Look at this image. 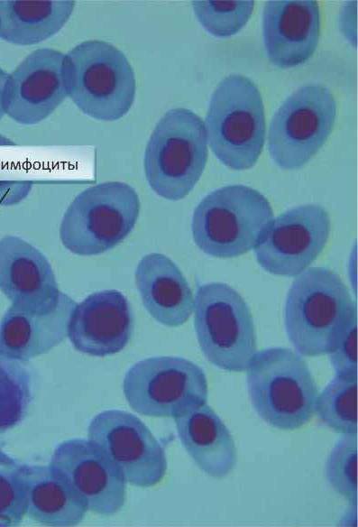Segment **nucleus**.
Segmentation results:
<instances>
[{
    "instance_id": "1",
    "label": "nucleus",
    "mask_w": 358,
    "mask_h": 527,
    "mask_svg": "<svg viewBox=\"0 0 358 527\" xmlns=\"http://www.w3.org/2000/svg\"><path fill=\"white\" fill-rule=\"evenodd\" d=\"M354 320L355 302L335 272L310 267L295 277L285 301L284 325L301 356L328 354Z\"/></svg>"
},
{
    "instance_id": "2",
    "label": "nucleus",
    "mask_w": 358,
    "mask_h": 527,
    "mask_svg": "<svg viewBox=\"0 0 358 527\" xmlns=\"http://www.w3.org/2000/svg\"><path fill=\"white\" fill-rule=\"evenodd\" d=\"M63 80L67 97L85 115L112 122L132 107L135 75L126 56L102 40H87L64 55Z\"/></svg>"
},
{
    "instance_id": "3",
    "label": "nucleus",
    "mask_w": 358,
    "mask_h": 527,
    "mask_svg": "<svg viewBox=\"0 0 358 527\" xmlns=\"http://www.w3.org/2000/svg\"><path fill=\"white\" fill-rule=\"evenodd\" d=\"M246 372L252 405L267 424L295 430L311 421L318 390L299 353L288 347L257 351Z\"/></svg>"
},
{
    "instance_id": "4",
    "label": "nucleus",
    "mask_w": 358,
    "mask_h": 527,
    "mask_svg": "<svg viewBox=\"0 0 358 527\" xmlns=\"http://www.w3.org/2000/svg\"><path fill=\"white\" fill-rule=\"evenodd\" d=\"M207 143L226 167L243 171L259 159L266 136L260 90L249 78L231 74L214 90L205 119Z\"/></svg>"
},
{
    "instance_id": "5",
    "label": "nucleus",
    "mask_w": 358,
    "mask_h": 527,
    "mask_svg": "<svg viewBox=\"0 0 358 527\" xmlns=\"http://www.w3.org/2000/svg\"><path fill=\"white\" fill-rule=\"evenodd\" d=\"M207 156L202 119L187 108L170 109L157 122L145 147L146 180L160 197L182 199L199 180Z\"/></svg>"
},
{
    "instance_id": "6",
    "label": "nucleus",
    "mask_w": 358,
    "mask_h": 527,
    "mask_svg": "<svg viewBox=\"0 0 358 527\" xmlns=\"http://www.w3.org/2000/svg\"><path fill=\"white\" fill-rule=\"evenodd\" d=\"M273 218L268 199L245 185L221 187L204 197L196 207L191 231L195 244L216 258H234L256 245Z\"/></svg>"
},
{
    "instance_id": "7",
    "label": "nucleus",
    "mask_w": 358,
    "mask_h": 527,
    "mask_svg": "<svg viewBox=\"0 0 358 527\" xmlns=\"http://www.w3.org/2000/svg\"><path fill=\"white\" fill-rule=\"evenodd\" d=\"M135 190L122 181H106L81 191L71 201L60 226L63 246L79 256L103 254L124 240L140 213Z\"/></svg>"
},
{
    "instance_id": "8",
    "label": "nucleus",
    "mask_w": 358,
    "mask_h": 527,
    "mask_svg": "<svg viewBox=\"0 0 358 527\" xmlns=\"http://www.w3.org/2000/svg\"><path fill=\"white\" fill-rule=\"evenodd\" d=\"M199 347L213 365L243 372L257 352V336L250 309L241 294L224 282L197 288L193 303Z\"/></svg>"
},
{
    "instance_id": "9",
    "label": "nucleus",
    "mask_w": 358,
    "mask_h": 527,
    "mask_svg": "<svg viewBox=\"0 0 358 527\" xmlns=\"http://www.w3.org/2000/svg\"><path fill=\"white\" fill-rule=\"evenodd\" d=\"M123 391L130 407L149 417L174 419L208 399L203 369L179 356H154L135 363L124 375Z\"/></svg>"
},
{
    "instance_id": "10",
    "label": "nucleus",
    "mask_w": 358,
    "mask_h": 527,
    "mask_svg": "<svg viewBox=\"0 0 358 527\" xmlns=\"http://www.w3.org/2000/svg\"><path fill=\"white\" fill-rule=\"evenodd\" d=\"M336 103L331 90L308 83L292 92L274 113L268 132V150L281 169L297 170L320 150L331 134Z\"/></svg>"
},
{
    "instance_id": "11",
    "label": "nucleus",
    "mask_w": 358,
    "mask_h": 527,
    "mask_svg": "<svg viewBox=\"0 0 358 527\" xmlns=\"http://www.w3.org/2000/svg\"><path fill=\"white\" fill-rule=\"evenodd\" d=\"M330 230V217L324 207H294L272 218L262 232L254 246L257 263L273 275L296 277L323 251Z\"/></svg>"
},
{
    "instance_id": "12",
    "label": "nucleus",
    "mask_w": 358,
    "mask_h": 527,
    "mask_svg": "<svg viewBox=\"0 0 358 527\" xmlns=\"http://www.w3.org/2000/svg\"><path fill=\"white\" fill-rule=\"evenodd\" d=\"M87 439L118 467L126 483L151 487L165 476L167 458L160 442L135 415L106 410L89 422Z\"/></svg>"
},
{
    "instance_id": "13",
    "label": "nucleus",
    "mask_w": 358,
    "mask_h": 527,
    "mask_svg": "<svg viewBox=\"0 0 358 527\" xmlns=\"http://www.w3.org/2000/svg\"><path fill=\"white\" fill-rule=\"evenodd\" d=\"M50 467L67 481L87 510L110 516L122 509L126 481L104 451L88 439H71L59 444Z\"/></svg>"
},
{
    "instance_id": "14",
    "label": "nucleus",
    "mask_w": 358,
    "mask_h": 527,
    "mask_svg": "<svg viewBox=\"0 0 358 527\" xmlns=\"http://www.w3.org/2000/svg\"><path fill=\"white\" fill-rule=\"evenodd\" d=\"M64 55L51 48L37 49L8 73L3 94L5 115L23 125L49 117L68 97L62 72Z\"/></svg>"
},
{
    "instance_id": "15",
    "label": "nucleus",
    "mask_w": 358,
    "mask_h": 527,
    "mask_svg": "<svg viewBox=\"0 0 358 527\" xmlns=\"http://www.w3.org/2000/svg\"><path fill=\"white\" fill-rule=\"evenodd\" d=\"M133 327L127 298L117 290H103L76 303L68 320L67 334L75 350L104 357L126 347Z\"/></svg>"
},
{
    "instance_id": "16",
    "label": "nucleus",
    "mask_w": 358,
    "mask_h": 527,
    "mask_svg": "<svg viewBox=\"0 0 358 527\" xmlns=\"http://www.w3.org/2000/svg\"><path fill=\"white\" fill-rule=\"evenodd\" d=\"M320 12L315 0H271L262 12L266 55L280 69L307 62L319 38Z\"/></svg>"
},
{
    "instance_id": "17",
    "label": "nucleus",
    "mask_w": 358,
    "mask_h": 527,
    "mask_svg": "<svg viewBox=\"0 0 358 527\" xmlns=\"http://www.w3.org/2000/svg\"><path fill=\"white\" fill-rule=\"evenodd\" d=\"M76 303L62 291L40 309L11 303L0 321V351L23 362L49 352L68 337V320Z\"/></svg>"
},
{
    "instance_id": "18",
    "label": "nucleus",
    "mask_w": 358,
    "mask_h": 527,
    "mask_svg": "<svg viewBox=\"0 0 358 527\" xmlns=\"http://www.w3.org/2000/svg\"><path fill=\"white\" fill-rule=\"evenodd\" d=\"M0 291L11 303L30 309L45 307L60 293L44 254L16 236L0 239Z\"/></svg>"
},
{
    "instance_id": "19",
    "label": "nucleus",
    "mask_w": 358,
    "mask_h": 527,
    "mask_svg": "<svg viewBox=\"0 0 358 527\" xmlns=\"http://www.w3.org/2000/svg\"><path fill=\"white\" fill-rule=\"evenodd\" d=\"M134 281L143 307L156 321L179 327L189 319L193 292L180 269L167 255H144L136 266Z\"/></svg>"
},
{
    "instance_id": "20",
    "label": "nucleus",
    "mask_w": 358,
    "mask_h": 527,
    "mask_svg": "<svg viewBox=\"0 0 358 527\" xmlns=\"http://www.w3.org/2000/svg\"><path fill=\"white\" fill-rule=\"evenodd\" d=\"M174 421L181 444L197 467L215 478L232 473L237 462L234 440L207 402L174 418Z\"/></svg>"
},
{
    "instance_id": "21",
    "label": "nucleus",
    "mask_w": 358,
    "mask_h": 527,
    "mask_svg": "<svg viewBox=\"0 0 358 527\" xmlns=\"http://www.w3.org/2000/svg\"><path fill=\"white\" fill-rule=\"evenodd\" d=\"M27 513L47 526H75L87 507L67 481L50 465L23 464Z\"/></svg>"
},
{
    "instance_id": "22",
    "label": "nucleus",
    "mask_w": 358,
    "mask_h": 527,
    "mask_svg": "<svg viewBox=\"0 0 358 527\" xmlns=\"http://www.w3.org/2000/svg\"><path fill=\"white\" fill-rule=\"evenodd\" d=\"M73 0H0V39L19 46L40 43L69 20Z\"/></svg>"
},
{
    "instance_id": "23",
    "label": "nucleus",
    "mask_w": 358,
    "mask_h": 527,
    "mask_svg": "<svg viewBox=\"0 0 358 527\" xmlns=\"http://www.w3.org/2000/svg\"><path fill=\"white\" fill-rule=\"evenodd\" d=\"M315 413L337 433L357 434V376L335 374L318 393Z\"/></svg>"
},
{
    "instance_id": "24",
    "label": "nucleus",
    "mask_w": 358,
    "mask_h": 527,
    "mask_svg": "<svg viewBox=\"0 0 358 527\" xmlns=\"http://www.w3.org/2000/svg\"><path fill=\"white\" fill-rule=\"evenodd\" d=\"M32 375L24 362L0 351V433L20 424L32 402Z\"/></svg>"
},
{
    "instance_id": "25",
    "label": "nucleus",
    "mask_w": 358,
    "mask_h": 527,
    "mask_svg": "<svg viewBox=\"0 0 358 527\" xmlns=\"http://www.w3.org/2000/svg\"><path fill=\"white\" fill-rule=\"evenodd\" d=\"M191 5L197 21L207 32L226 38L236 34L246 24L254 2L196 0Z\"/></svg>"
},
{
    "instance_id": "26",
    "label": "nucleus",
    "mask_w": 358,
    "mask_h": 527,
    "mask_svg": "<svg viewBox=\"0 0 358 527\" xmlns=\"http://www.w3.org/2000/svg\"><path fill=\"white\" fill-rule=\"evenodd\" d=\"M325 476L340 496L357 506V434L337 440L326 459Z\"/></svg>"
},
{
    "instance_id": "27",
    "label": "nucleus",
    "mask_w": 358,
    "mask_h": 527,
    "mask_svg": "<svg viewBox=\"0 0 358 527\" xmlns=\"http://www.w3.org/2000/svg\"><path fill=\"white\" fill-rule=\"evenodd\" d=\"M26 513L23 464L0 448V526H16Z\"/></svg>"
},
{
    "instance_id": "28",
    "label": "nucleus",
    "mask_w": 358,
    "mask_h": 527,
    "mask_svg": "<svg viewBox=\"0 0 358 527\" xmlns=\"http://www.w3.org/2000/svg\"><path fill=\"white\" fill-rule=\"evenodd\" d=\"M327 355L335 374L357 376V320L352 322Z\"/></svg>"
},
{
    "instance_id": "29",
    "label": "nucleus",
    "mask_w": 358,
    "mask_h": 527,
    "mask_svg": "<svg viewBox=\"0 0 358 527\" xmlns=\"http://www.w3.org/2000/svg\"><path fill=\"white\" fill-rule=\"evenodd\" d=\"M32 188L29 180L0 181V206H12L25 199Z\"/></svg>"
},
{
    "instance_id": "30",
    "label": "nucleus",
    "mask_w": 358,
    "mask_h": 527,
    "mask_svg": "<svg viewBox=\"0 0 358 527\" xmlns=\"http://www.w3.org/2000/svg\"><path fill=\"white\" fill-rule=\"evenodd\" d=\"M8 73L0 68V121L5 113L3 109V94ZM14 143L0 134V145H14Z\"/></svg>"
}]
</instances>
